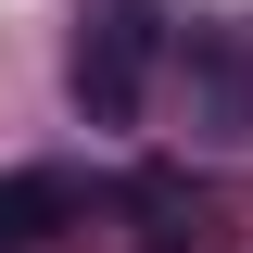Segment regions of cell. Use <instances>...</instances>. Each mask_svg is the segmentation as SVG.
I'll list each match as a JSON object with an SVG mask.
<instances>
[{"instance_id":"obj_1","label":"cell","mask_w":253,"mask_h":253,"mask_svg":"<svg viewBox=\"0 0 253 253\" xmlns=\"http://www.w3.org/2000/svg\"><path fill=\"white\" fill-rule=\"evenodd\" d=\"M152 63H165V13L152 0H89L76 13V114L89 126H139V101H152Z\"/></svg>"},{"instance_id":"obj_2","label":"cell","mask_w":253,"mask_h":253,"mask_svg":"<svg viewBox=\"0 0 253 253\" xmlns=\"http://www.w3.org/2000/svg\"><path fill=\"white\" fill-rule=\"evenodd\" d=\"M76 215H89L76 165H0V253H51Z\"/></svg>"},{"instance_id":"obj_3","label":"cell","mask_w":253,"mask_h":253,"mask_svg":"<svg viewBox=\"0 0 253 253\" xmlns=\"http://www.w3.org/2000/svg\"><path fill=\"white\" fill-rule=\"evenodd\" d=\"M126 215L152 228L139 253H190V241H203V190H190L177 165H126Z\"/></svg>"}]
</instances>
